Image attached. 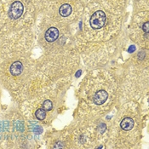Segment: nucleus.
Instances as JSON below:
<instances>
[{"instance_id":"f257e3e1","label":"nucleus","mask_w":149,"mask_h":149,"mask_svg":"<svg viewBox=\"0 0 149 149\" xmlns=\"http://www.w3.org/2000/svg\"><path fill=\"white\" fill-rule=\"evenodd\" d=\"M106 20V17L105 13L101 10H98L92 15V16L90 17V23L93 29H100L105 26Z\"/></svg>"},{"instance_id":"39448f33","label":"nucleus","mask_w":149,"mask_h":149,"mask_svg":"<svg viewBox=\"0 0 149 149\" xmlns=\"http://www.w3.org/2000/svg\"><path fill=\"white\" fill-rule=\"evenodd\" d=\"M10 73L14 76L20 75L23 71V65L21 61H15L10 66Z\"/></svg>"},{"instance_id":"9d476101","label":"nucleus","mask_w":149,"mask_h":149,"mask_svg":"<svg viewBox=\"0 0 149 149\" xmlns=\"http://www.w3.org/2000/svg\"><path fill=\"white\" fill-rule=\"evenodd\" d=\"M142 29L143 31L146 33H148L149 32V22H146L145 24H143V27H142Z\"/></svg>"},{"instance_id":"0eeeda50","label":"nucleus","mask_w":149,"mask_h":149,"mask_svg":"<svg viewBox=\"0 0 149 149\" xmlns=\"http://www.w3.org/2000/svg\"><path fill=\"white\" fill-rule=\"evenodd\" d=\"M60 15L63 17H67L68 15H70V14L72 13V7L67 4V3H65L63 5H61V7L60 8Z\"/></svg>"},{"instance_id":"6e6552de","label":"nucleus","mask_w":149,"mask_h":149,"mask_svg":"<svg viewBox=\"0 0 149 149\" xmlns=\"http://www.w3.org/2000/svg\"><path fill=\"white\" fill-rule=\"evenodd\" d=\"M35 116H36V118H38V119H39V120H43V119H45V117H46V111L45 110H44L43 108L41 109H38L37 111H36V112H35Z\"/></svg>"},{"instance_id":"423d86ee","label":"nucleus","mask_w":149,"mask_h":149,"mask_svg":"<svg viewBox=\"0 0 149 149\" xmlns=\"http://www.w3.org/2000/svg\"><path fill=\"white\" fill-rule=\"evenodd\" d=\"M120 126L124 130L129 131L130 130L133 126H134V120L131 118H124L121 123H120Z\"/></svg>"},{"instance_id":"f03ea898","label":"nucleus","mask_w":149,"mask_h":149,"mask_svg":"<svg viewBox=\"0 0 149 149\" xmlns=\"http://www.w3.org/2000/svg\"><path fill=\"white\" fill-rule=\"evenodd\" d=\"M23 10H24V7L21 2L20 1H15L14 2L9 8V15L10 16L11 19H19L22 14H23Z\"/></svg>"},{"instance_id":"9b49d317","label":"nucleus","mask_w":149,"mask_h":149,"mask_svg":"<svg viewBox=\"0 0 149 149\" xmlns=\"http://www.w3.org/2000/svg\"><path fill=\"white\" fill-rule=\"evenodd\" d=\"M63 146L62 145H55V148H62Z\"/></svg>"},{"instance_id":"20e7f679","label":"nucleus","mask_w":149,"mask_h":149,"mask_svg":"<svg viewBox=\"0 0 149 149\" xmlns=\"http://www.w3.org/2000/svg\"><path fill=\"white\" fill-rule=\"evenodd\" d=\"M108 97V94L105 90H99L96 93L95 97H94V102L96 105H101L103 104Z\"/></svg>"},{"instance_id":"7ed1b4c3","label":"nucleus","mask_w":149,"mask_h":149,"mask_svg":"<svg viewBox=\"0 0 149 149\" xmlns=\"http://www.w3.org/2000/svg\"><path fill=\"white\" fill-rule=\"evenodd\" d=\"M58 37H59V31L56 27H50L46 31L45 34V40L49 43L55 42L58 39Z\"/></svg>"},{"instance_id":"1a4fd4ad","label":"nucleus","mask_w":149,"mask_h":149,"mask_svg":"<svg viewBox=\"0 0 149 149\" xmlns=\"http://www.w3.org/2000/svg\"><path fill=\"white\" fill-rule=\"evenodd\" d=\"M52 107H53V105H52V102L50 100H45L43 104V109L45 111H50L52 109Z\"/></svg>"}]
</instances>
